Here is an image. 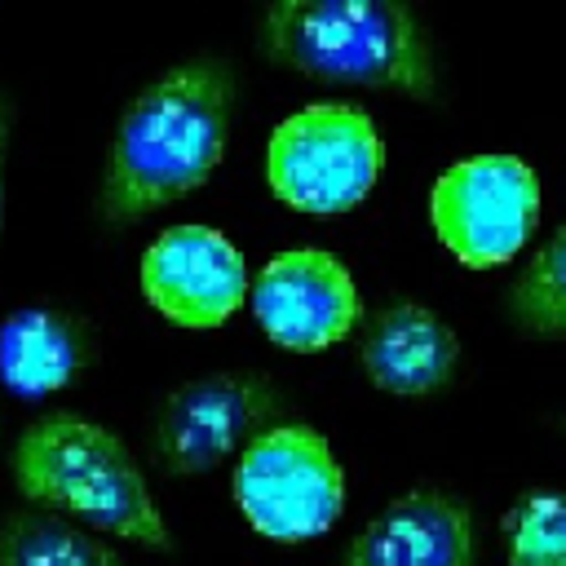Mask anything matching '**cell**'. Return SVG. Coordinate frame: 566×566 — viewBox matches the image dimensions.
<instances>
[{
    "label": "cell",
    "instance_id": "obj_2",
    "mask_svg": "<svg viewBox=\"0 0 566 566\" xmlns=\"http://www.w3.org/2000/svg\"><path fill=\"white\" fill-rule=\"evenodd\" d=\"M18 491L49 513L80 517L146 548H172V531L150 500L137 455L80 411H49L22 429L13 447Z\"/></svg>",
    "mask_w": 566,
    "mask_h": 566
},
{
    "label": "cell",
    "instance_id": "obj_1",
    "mask_svg": "<svg viewBox=\"0 0 566 566\" xmlns=\"http://www.w3.org/2000/svg\"><path fill=\"white\" fill-rule=\"evenodd\" d=\"M234 75L221 57H190L146 84L119 115L97 212L128 226L199 190L226 155Z\"/></svg>",
    "mask_w": 566,
    "mask_h": 566
},
{
    "label": "cell",
    "instance_id": "obj_16",
    "mask_svg": "<svg viewBox=\"0 0 566 566\" xmlns=\"http://www.w3.org/2000/svg\"><path fill=\"white\" fill-rule=\"evenodd\" d=\"M4 150H9V106L0 102V217H4Z\"/></svg>",
    "mask_w": 566,
    "mask_h": 566
},
{
    "label": "cell",
    "instance_id": "obj_15",
    "mask_svg": "<svg viewBox=\"0 0 566 566\" xmlns=\"http://www.w3.org/2000/svg\"><path fill=\"white\" fill-rule=\"evenodd\" d=\"M509 566H566V491L535 486L504 513Z\"/></svg>",
    "mask_w": 566,
    "mask_h": 566
},
{
    "label": "cell",
    "instance_id": "obj_12",
    "mask_svg": "<svg viewBox=\"0 0 566 566\" xmlns=\"http://www.w3.org/2000/svg\"><path fill=\"white\" fill-rule=\"evenodd\" d=\"M88 358V336L75 314L31 305L0 327V380L18 398H44L62 389Z\"/></svg>",
    "mask_w": 566,
    "mask_h": 566
},
{
    "label": "cell",
    "instance_id": "obj_11",
    "mask_svg": "<svg viewBox=\"0 0 566 566\" xmlns=\"http://www.w3.org/2000/svg\"><path fill=\"white\" fill-rule=\"evenodd\" d=\"M358 358L371 385L385 394L420 398L451 380L460 363V336L438 310L420 301H394L367 318Z\"/></svg>",
    "mask_w": 566,
    "mask_h": 566
},
{
    "label": "cell",
    "instance_id": "obj_14",
    "mask_svg": "<svg viewBox=\"0 0 566 566\" xmlns=\"http://www.w3.org/2000/svg\"><path fill=\"white\" fill-rule=\"evenodd\" d=\"M509 314L522 332L566 336V221L509 287Z\"/></svg>",
    "mask_w": 566,
    "mask_h": 566
},
{
    "label": "cell",
    "instance_id": "obj_3",
    "mask_svg": "<svg viewBox=\"0 0 566 566\" xmlns=\"http://www.w3.org/2000/svg\"><path fill=\"white\" fill-rule=\"evenodd\" d=\"M261 49L310 80L433 97L429 35L394 0H279L261 18Z\"/></svg>",
    "mask_w": 566,
    "mask_h": 566
},
{
    "label": "cell",
    "instance_id": "obj_5",
    "mask_svg": "<svg viewBox=\"0 0 566 566\" xmlns=\"http://www.w3.org/2000/svg\"><path fill=\"white\" fill-rule=\"evenodd\" d=\"M234 504L265 539H314L345 509V469L310 424H274L243 447L230 478Z\"/></svg>",
    "mask_w": 566,
    "mask_h": 566
},
{
    "label": "cell",
    "instance_id": "obj_6",
    "mask_svg": "<svg viewBox=\"0 0 566 566\" xmlns=\"http://www.w3.org/2000/svg\"><path fill=\"white\" fill-rule=\"evenodd\" d=\"M429 221L455 261L504 265L539 221V177L517 155L455 159L429 190Z\"/></svg>",
    "mask_w": 566,
    "mask_h": 566
},
{
    "label": "cell",
    "instance_id": "obj_8",
    "mask_svg": "<svg viewBox=\"0 0 566 566\" xmlns=\"http://www.w3.org/2000/svg\"><path fill=\"white\" fill-rule=\"evenodd\" d=\"M252 314L274 345L310 354L358 327L363 296L349 265L327 248H287L252 279Z\"/></svg>",
    "mask_w": 566,
    "mask_h": 566
},
{
    "label": "cell",
    "instance_id": "obj_7",
    "mask_svg": "<svg viewBox=\"0 0 566 566\" xmlns=\"http://www.w3.org/2000/svg\"><path fill=\"white\" fill-rule=\"evenodd\" d=\"M283 402L261 371L195 376L164 398L155 424V451L168 473H208L230 455H243L252 438L274 429Z\"/></svg>",
    "mask_w": 566,
    "mask_h": 566
},
{
    "label": "cell",
    "instance_id": "obj_9",
    "mask_svg": "<svg viewBox=\"0 0 566 566\" xmlns=\"http://www.w3.org/2000/svg\"><path fill=\"white\" fill-rule=\"evenodd\" d=\"M142 292L177 327H221L248 296V265L221 230L168 226L142 256Z\"/></svg>",
    "mask_w": 566,
    "mask_h": 566
},
{
    "label": "cell",
    "instance_id": "obj_17",
    "mask_svg": "<svg viewBox=\"0 0 566 566\" xmlns=\"http://www.w3.org/2000/svg\"><path fill=\"white\" fill-rule=\"evenodd\" d=\"M562 429H566V424H562Z\"/></svg>",
    "mask_w": 566,
    "mask_h": 566
},
{
    "label": "cell",
    "instance_id": "obj_13",
    "mask_svg": "<svg viewBox=\"0 0 566 566\" xmlns=\"http://www.w3.org/2000/svg\"><path fill=\"white\" fill-rule=\"evenodd\" d=\"M0 566H128V562L80 522L49 509H27L0 522Z\"/></svg>",
    "mask_w": 566,
    "mask_h": 566
},
{
    "label": "cell",
    "instance_id": "obj_10",
    "mask_svg": "<svg viewBox=\"0 0 566 566\" xmlns=\"http://www.w3.org/2000/svg\"><path fill=\"white\" fill-rule=\"evenodd\" d=\"M340 566H473V513L438 486H416L354 535Z\"/></svg>",
    "mask_w": 566,
    "mask_h": 566
},
{
    "label": "cell",
    "instance_id": "obj_4",
    "mask_svg": "<svg viewBox=\"0 0 566 566\" xmlns=\"http://www.w3.org/2000/svg\"><path fill=\"white\" fill-rule=\"evenodd\" d=\"M385 142L354 102H310L265 142V181L274 199L310 217H336L363 203L380 177Z\"/></svg>",
    "mask_w": 566,
    "mask_h": 566
}]
</instances>
